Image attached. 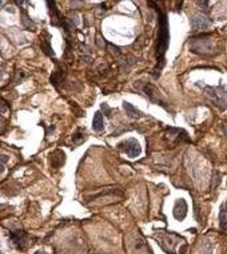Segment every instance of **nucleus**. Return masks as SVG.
Listing matches in <instances>:
<instances>
[{
    "label": "nucleus",
    "mask_w": 227,
    "mask_h": 254,
    "mask_svg": "<svg viewBox=\"0 0 227 254\" xmlns=\"http://www.w3.org/2000/svg\"><path fill=\"white\" fill-rule=\"evenodd\" d=\"M158 38H156V66H155V78L160 74L162 68L164 67L166 60V51L168 48L170 43V29H168V20L167 15L163 12H158Z\"/></svg>",
    "instance_id": "1"
},
{
    "label": "nucleus",
    "mask_w": 227,
    "mask_h": 254,
    "mask_svg": "<svg viewBox=\"0 0 227 254\" xmlns=\"http://www.w3.org/2000/svg\"><path fill=\"white\" fill-rule=\"evenodd\" d=\"M203 90H204V94L211 99L214 106H216L221 110H226L227 108V90L224 87L206 86V87H203Z\"/></svg>",
    "instance_id": "2"
},
{
    "label": "nucleus",
    "mask_w": 227,
    "mask_h": 254,
    "mask_svg": "<svg viewBox=\"0 0 227 254\" xmlns=\"http://www.w3.org/2000/svg\"><path fill=\"white\" fill-rule=\"evenodd\" d=\"M190 50L194 54H211L214 50L213 42L208 39L207 35H201L198 38H192L190 39Z\"/></svg>",
    "instance_id": "3"
},
{
    "label": "nucleus",
    "mask_w": 227,
    "mask_h": 254,
    "mask_svg": "<svg viewBox=\"0 0 227 254\" xmlns=\"http://www.w3.org/2000/svg\"><path fill=\"white\" fill-rule=\"evenodd\" d=\"M118 147H119L122 151H124V153L127 154V156H130V158H136V156L140 155V153H142L139 142L134 138H130V139H127V141H124L123 143H120Z\"/></svg>",
    "instance_id": "4"
},
{
    "label": "nucleus",
    "mask_w": 227,
    "mask_h": 254,
    "mask_svg": "<svg viewBox=\"0 0 227 254\" xmlns=\"http://www.w3.org/2000/svg\"><path fill=\"white\" fill-rule=\"evenodd\" d=\"M143 91L146 93V95L148 96V99L152 102V103H156L159 104V106H162L163 108H166V110H168V106H167V102L163 99V96L160 95V93L158 91L156 88H155L154 86H151V84H146L144 87H143Z\"/></svg>",
    "instance_id": "5"
},
{
    "label": "nucleus",
    "mask_w": 227,
    "mask_h": 254,
    "mask_svg": "<svg viewBox=\"0 0 227 254\" xmlns=\"http://www.w3.org/2000/svg\"><path fill=\"white\" fill-rule=\"evenodd\" d=\"M211 23H210L208 17L204 14H195L191 16V27L195 31H206L210 28Z\"/></svg>",
    "instance_id": "6"
},
{
    "label": "nucleus",
    "mask_w": 227,
    "mask_h": 254,
    "mask_svg": "<svg viewBox=\"0 0 227 254\" xmlns=\"http://www.w3.org/2000/svg\"><path fill=\"white\" fill-rule=\"evenodd\" d=\"M172 214H174V218L176 221H182V220L186 218V215H187V203H186V201H184L183 198L178 199L176 202H175Z\"/></svg>",
    "instance_id": "7"
},
{
    "label": "nucleus",
    "mask_w": 227,
    "mask_h": 254,
    "mask_svg": "<svg viewBox=\"0 0 227 254\" xmlns=\"http://www.w3.org/2000/svg\"><path fill=\"white\" fill-rule=\"evenodd\" d=\"M26 238H27V235L23 230L11 231V234H9V240L12 241L14 245L18 246V248H24V245H26Z\"/></svg>",
    "instance_id": "8"
},
{
    "label": "nucleus",
    "mask_w": 227,
    "mask_h": 254,
    "mask_svg": "<svg viewBox=\"0 0 227 254\" xmlns=\"http://www.w3.org/2000/svg\"><path fill=\"white\" fill-rule=\"evenodd\" d=\"M48 7H50V14H51V24L52 26H60L63 24V19H61V15L58 12L56 8V4L54 1H47Z\"/></svg>",
    "instance_id": "9"
},
{
    "label": "nucleus",
    "mask_w": 227,
    "mask_h": 254,
    "mask_svg": "<svg viewBox=\"0 0 227 254\" xmlns=\"http://www.w3.org/2000/svg\"><path fill=\"white\" fill-rule=\"evenodd\" d=\"M123 108L126 110L127 115L131 116V118H140V116L143 115V114L140 113L138 108H135V107L132 106L131 103H128V102H123Z\"/></svg>",
    "instance_id": "10"
},
{
    "label": "nucleus",
    "mask_w": 227,
    "mask_h": 254,
    "mask_svg": "<svg viewBox=\"0 0 227 254\" xmlns=\"http://www.w3.org/2000/svg\"><path fill=\"white\" fill-rule=\"evenodd\" d=\"M103 115L100 111H96L95 115H94V121H92V128L95 131H98V133H100V131L103 130Z\"/></svg>",
    "instance_id": "11"
},
{
    "label": "nucleus",
    "mask_w": 227,
    "mask_h": 254,
    "mask_svg": "<svg viewBox=\"0 0 227 254\" xmlns=\"http://www.w3.org/2000/svg\"><path fill=\"white\" fill-rule=\"evenodd\" d=\"M219 229L222 231H226L227 229V209L222 206L221 213H219Z\"/></svg>",
    "instance_id": "12"
},
{
    "label": "nucleus",
    "mask_w": 227,
    "mask_h": 254,
    "mask_svg": "<svg viewBox=\"0 0 227 254\" xmlns=\"http://www.w3.org/2000/svg\"><path fill=\"white\" fill-rule=\"evenodd\" d=\"M40 47H41V51H44V54L48 56H54L55 54H54L52 48H51V44H50V36H47L46 39H41L40 42Z\"/></svg>",
    "instance_id": "13"
},
{
    "label": "nucleus",
    "mask_w": 227,
    "mask_h": 254,
    "mask_svg": "<svg viewBox=\"0 0 227 254\" xmlns=\"http://www.w3.org/2000/svg\"><path fill=\"white\" fill-rule=\"evenodd\" d=\"M23 19H21V23L24 24V27H26L27 29H31V31H35V28H36V24L34 23V22L31 20V19H29L28 16H27L26 14H23Z\"/></svg>",
    "instance_id": "14"
},
{
    "label": "nucleus",
    "mask_w": 227,
    "mask_h": 254,
    "mask_svg": "<svg viewBox=\"0 0 227 254\" xmlns=\"http://www.w3.org/2000/svg\"><path fill=\"white\" fill-rule=\"evenodd\" d=\"M86 138H87V135H86L84 131L79 130L76 134H74L72 141H74V143H75V144H80L82 142H84V141H86Z\"/></svg>",
    "instance_id": "15"
},
{
    "label": "nucleus",
    "mask_w": 227,
    "mask_h": 254,
    "mask_svg": "<svg viewBox=\"0 0 227 254\" xmlns=\"http://www.w3.org/2000/svg\"><path fill=\"white\" fill-rule=\"evenodd\" d=\"M221 182H222V174L219 171H213V183H211L213 190H215Z\"/></svg>",
    "instance_id": "16"
},
{
    "label": "nucleus",
    "mask_w": 227,
    "mask_h": 254,
    "mask_svg": "<svg viewBox=\"0 0 227 254\" xmlns=\"http://www.w3.org/2000/svg\"><path fill=\"white\" fill-rule=\"evenodd\" d=\"M61 71H55L52 74V76H51V83H54V86H58L59 83H60L61 80Z\"/></svg>",
    "instance_id": "17"
},
{
    "label": "nucleus",
    "mask_w": 227,
    "mask_h": 254,
    "mask_svg": "<svg viewBox=\"0 0 227 254\" xmlns=\"http://www.w3.org/2000/svg\"><path fill=\"white\" fill-rule=\"evenodd\" d=\"M102 108H103V110H104V111H107V116H111V115H110V113H111V108L107 106V104H106V103H104V104H102Z\"/></svg>",
    "instance_id": "18"
},
{
    "label": "nucleus",
    "mask_w": 227,
    "mask_h": 254,
    "mask_svg": "<svg viewBox=\"0 0 227 254\" xmlns=\"http://www.w3.org/2000/svg\"><path fill=\"white\" fill-rule=\"evenodd\" d=\"M222 131H223V134L227 136V124H222Z\"/></svg>",
    "instance_id": "19"
},
{
    "label": "nucleus",
    "mask_w": 227,
    "mask_h": 254,
    "mask_svg": "<svg viewBox=\"0 0 227 254\" xmlns=\"http://www.w3.org/2000/svg\"><path fill=\"white\" fill-rule=\"evenodd\" d=\"M6 162H7V155H4V154H3V155H1V166H4V163H6Z\"/></svg>",
    "instance_id": "20"
},
{
    "label": "nucleus",
    "mask_w": 227,
    "mask_h": 254,
    "mask_svg": "<svg viewBox=\"0 0 227 254\" xmlns=\"http://www.w3.org/2000/svg\"><path fill=\"white\" fill-rule=\"evenodd\" d=\"M4 111H6V102L1 100V114H4Z\"/></svg>",
    "instance_id": "21"
},
{
    "label": "nucleus",
    "mask_w": 227,
    "mask_h": 254,
    "mask_svg": "<svg viewBox=\"0 0 227 254\" xmlns=\"http://www.w3.org/2000/svg\"><path fill=\"white\" fill-rule=\"evenodd\" d=\"M35 254H47V253H46V251H43V250H39V251H36Z\"/></svg>",
    "instance_id": "22"
}]
</instances>
